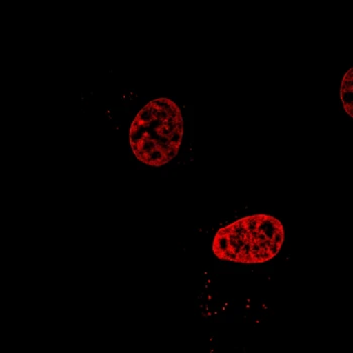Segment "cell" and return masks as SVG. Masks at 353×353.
Returning a JSON list of instances; mask_svg holds the SVG:
<instances>
[{
  "instance_id": "obj_1",
  "label": "cell",
  "mask_w": 353,
  "mask_h": 353,
  "mask_svg": "<svg viewBox=\"0 0 353 353\" xmlns=\"http://www.w3.org/2000/svg\"><path fill=\"white\" fill-rule=\"evenodd\" d=\"M130 145L141 163L161 167L173 160L183 139V117L175 102L167 98L152 100L134 119Z\"/></svg>"
},
{
  "instance_id": "obj_2",
  "label": "cell",
  "mask_w": 353,
  "mask_h": 353,
  "mask_svg": "<svg viewBox=\"0 0 353 353\" xmlns=\"http://www.w3.org/2000/svg\"><path fill=\"white\" fill-rule=\"evenodd\" d=\"M284 243V228L270 215L241 218L218 230L213 252L222 261L265 263L278 254Z\"/></svg>"
},
{
  "instance_id": "obj_3",
  "label": "cell",
  "mask_w": 353,
  "mask_h": 353,
  "mask_svg": "<svg viewBox=\"0 0 353 353\" xmlns=\"http://www.w3.org/2000/svg\"><path fill=\"white\" fill-rule=\"evenodd\" d=\"M353 70L350 69L345 76L341 85V100L346 112L352 117L353 108V86H352Z\"/></svg>"
}]
</instances>
